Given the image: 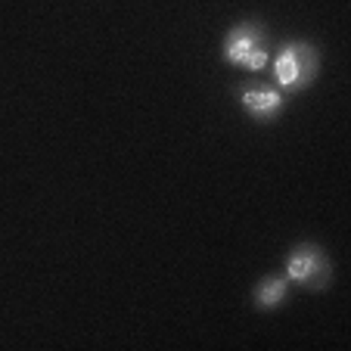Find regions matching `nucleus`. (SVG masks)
Returning a JSON list of instances; mask_svg holds the SVG:
<instances>
[{
	"label": "nucleus",
	"instance_id": "obj_1",
	"mask_svg": "<svg viewBox=\"0 0 351 351\" xmlns=\"http://www.w3.org/2000/svg\"><path fill=\"white\" fill-rule=\"evenodd\" d=\"M274 56V38L271 28L261 19H239L221 38V60L227 66L239 69L249 75H261L265 69H271Z\"/></svg>",
	"mask_w": 351,
	"mask_h": 351
},
{
	"label": "nucleus",
	"instance_id": "obj_2",
	"mask_svg": "<svg viewBox=\"0 0 351 351\" xmlns=\"http://www.w3.org/2000/svg\"><path fill=\"white\" fill-rule=\"evenodd\" d=\"M320 66H324V56H320L317 44L305 38H286L280 47H274L271 81L286 97H298L320 78Z\"/></svg>",
	"mask_w": 351,
	"mask_h": 351
},
{
	"label": "nucleus",
	"instance_id": "obj_3",
	"mask_svg": "<svg viewBox=\"0 0 351 351\" xmlns=\"http://www.w3.org/2000/svg\"><path fill=\"white\" fill-rule=\"evenodd\" d=\"M332 258L320 243H311V239H302V243H292V249L283 258V277L289 280L292 286L308 292H324L332 286Z\"/></svg>",
	"mask_w": 351,
	"mask_h": 351
},
{
	"label": "nucleus",
	"instance_id": "obj_4",
	"mask_svg": "<svg viewBox=\"0 0 351 351\" xmlns=\"http://www.w3.org/2000/svg\"><path fill=\"white\" fill-rule=\"evenodd\" d=\"M233 97H237V103H239L245 119L261 125V128L274 125L286 109V93L267 78L237 81V84H233Z\"/></svg>",
	"mask_w": 351,
	"mask_h": 351
},
{
	"label": "nucleus",
	"instance_id": "obj_5",
	"mask_svg": "<svg viewBox=\"0 0 351 351\" xmlns=\"http://www.w3.org/2000/svg\"><path fill=\"white\" fill-rule=\"evenodd\" d=\"M289 292H292V283L283 277V271L265 274V277L252 286V308L261 314L280 311V308L289 302Z\"/></svg>",
	"mask_w": 351,
	"mask_h": 351
}]
</instances>
